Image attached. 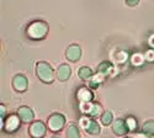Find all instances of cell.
<instances>
[{
  "mask_svg": "<svg viewBox=\"0 0 154 138\" xmlns=\"http://www.w3.org/2000/svg\"><path fill=\"white\" fill-rule=\"evenodd\" d=\"M144 62V58L142 57V54H134L133 57H132V63L134 64V66H140Z\"/></svg>",
  "mask_w": 154,
  "mask_h": 138,
  "instance_id": "cell-21",
  "label": "cell"
},
{
  "mask_svg": "<svg viewBox=\"0 0 154 138\" xmlns=\"http://www.w3.org/2000/svg\"><path fill=\"white\" fill-rule=\"evenodd\" d=\"M19 117L21 118L22 122L29 123L33 120V111L27 106H22L19 109Z\"/></svg>",
  "mask_w": 154,
  "mask_h": 138,
  "instance_id": "cell-12",
  "label": "cell"
},
{
  "mask_svg": "<svg viewBox=\"0 0 154 138\" xmlns=\"http://www.w3.org/2000/svg\"><path fill=\"white\" fill-rule=\"evenodd\" d=\"M52 138H60V137H59V136H53Z\"/></svg>",
  "mask_w": 154,
  "mask_h": 138,
  "instance_id": "cell-26",
  "label": "cell"
},
{
  "mask_svg": "<svg viewBox=\"0 0 154 138\" xmlns=\"http://www.w3.org/2000/svg\"><path fill=\"white\" fill-rule=\"evenodd\" d=\"M12 86L19 93H23L27 89V78L22 74H16L12 79Z\"/></svg>",
  "mask_w": 154,
  "mask_h": 138,
  "instance_id": "cell-7",
  "label": "cell"
},
{
  "mask_svg": "<svg viewBox=\"0 0 154 138\" xmlns=\"http://www.w3.org/2000/svg\"><path fill=\"white\" fill-rule=\"evenodd\" d=\"M112 131L117 136H125L128 131V127L126 124V121H122V120H116L112 124Z\"/></svg>",
  "mask_w": 154,
  "mask_h": 138,
  "instance_id": "cell-11",
  "label": "cell"
},
{
  "mask_svg": "<svg viewBox=\"0 0 154 138\" xmlns=\"http://www.w3.org/2000/svg\"><path fill=\"white\" fill-rule=\"evenodd\" d=\"M70 74H72V70H70V67L68 64H62L59 66V68L57 69V78L58 80L60 81H66L69 79L70 77Z\"/></svg>",
  "mask_w": 154,
  "mask_h": 138,
  "instance_id": "cell-13",
  "label": "cell"
},
{
  "mask_svg": "<svg viewBox=\"0 0 154 138\" xmlns=\"http://www.w3.org/2000/svg\"><path fill=\"white\" fill-rule=\"evenodd\" d=\"M0 110H2V118H4V116H5V106L0 105Z\"/></svg>",
  "mask_w": 154,
  "mask_h": 138,
  "instance_id": "cell-24",
  "label": "cell"
},
{
  "mask_svg": "<svg viewBox=\"0 0 154 138\" xmlns=\"http://www.w3.org/2000/svg\"><path fill=\"white\" fill-rule=\"evenodd\" d=\"M104 75L102 74H100V73H97L96 75H93L91 77V79H90V81H89V85H90V87L91 89H97V86L102 83V80H104Z\"/></svg>",
  "mask_w": 154,
  "mask_h": 138,
  "instance_id": "cell-16",
  "label": "cell"
},
{
  "mask_svg": "<svg viewBox=\"0 0 154 138\" xmlns=\"http://www.w3.org/2000/svg\"><path fill=\"white\" fill-rule=\"evenodd\" d=\"M36 73L37 77L46 84H51L54 80V72L52 67L46 62H38L36 64Z\"/></svg>",
  "mask_w": 154,
  "mask_h": 138,
  "instance_id": "cell-2",
  "label": "cell"
},
{
  "mask_svg": "<svg viewBox=\"0 0 154 138\" xmlns=\"http://www.w3.org/2000/svg\"><path fill=\"white\" fill-rule=\"evenodd\" d=\"M64 124H66V117L60 114H53L48 118V127L53 132L60 131L64 127Z\"/></svg>",
  "mask_w": 154,
  "mask_h": 138,
  "instance_id": "cell-3",
  "label": "cell"
},
{
  "mask_svg": "<svg viewBox=\"0 0 154 138\" xmlns=\"http://www.w3.org/2000/svg\"><path fill=\"white\" fill-rule=\"evenodd\" d=\"M82 56V48L78 44H70L67 49V58L70 62H76L79 60Z\"/></svg>",
  "mask_w": 154,
  "mask_h": 138,
  "instance_id": "cell-10",
  "label": "cell"
},
{
  "mask_svg": "<svg viewBox=\"0 0 154 138\" xmlns=\"http://www.w3.org/2000/svg\"><path fill=\"white\" fill-rule=\"evenodd\" d=\"M125 138H132V137H125Z\"/></svg>",
  "mask_w": 154,
  "mask_h": 138,
  "instance_id": "cell-27",
  "label": "cell"
},
{
  "mask_svg": "<svg viewBox=\"0 0 154 138\" xmlns=\"http://www.w3.org/2000/svg\"><path fill=\"white\" fill-rule=\"evenodd\" d=\"M152 138H154V137H152Z\"/></svg>",
  "mask_w": 154,
  "mask_h": 138,
  "instance_id": "cell-28",
  "label": "cell"
},
{
  "mask_svg": "<svg viewBox=\"0 0 154 138\" xmlns=\"http://www.w3.org/2000/svg\"><path fill=\"white\" fill-rule=\"evenodd\" d=\"M76 97H78L80 104L82 103H91L93 99H94V95H93L90 89H88V87L83 86V87H80V89L78 90V93H76Z\"/></svg>",
  "mask_w": 154,
  "mask_h": 138,
  "instance_id": "cell-9",
  "label": "cell"
},
{
  "mask_svg": "<svg viewBox=\"0 0 154 138\" xmlns=\"http://www.w3.org/2000/svg\"><path fill=\"white\" fill-rule=\"evenodd\" d=\"M139 3V0H126V4L130 5V6H134Z\"/></svg>",
  "mask_w": 154,
  "mask_h": 138,
  "instance_id": "cell-23",
  "label": "cell"
},
{
  "mask_svg": "<svg viewBox=\"0 0 154 138\" xmlns=\"http://www.w3.org/2000/svg\"><path fill=\"white\" fill-rule=\"evenodd\" d=\"M146 59L149 60V62H153V60H154V49H149V51H147V53H146Z\"/></svg>",
  "mask_w": 154,
  "mask_h": 138,
  "instance_id": "cell-22",
  "label": "cell"
},
{
  "mask_svg": "<svg viewBox=\"0 0 154 138\" xmlns=\"http://www.w3.org/2000/svg\"><path fill=\"white\" fill-rule=\"evenodd\" d=\"M80 124L84 127V130L86 131V133L89 134H97L100 133V126L99 123L91 118H88V117H83L80 120Z\"/></svg>",
  "mask_w": 154,
  "mask_h": 138,
  "instance_id": "cell-5",
  "label": "cell"
},
{
  "mask_svg": "<svg viewBox=\"0 0 154 138\" xmlns=\"http://www.w3.org/2000/svg\"><path fill=\"white\" fill-rule=\"evenodd\" d=\"M78 75H79V78L83 79V80H90L91 77H93V70L89 67H82L78 72Z\"/></svg>",
  "mask_w": 154,
  "mask_h": 138,
  "instance_id": "cell-15",
  "label": "cell"
},
{
  "mask_svg": "<svg viewBox=\"0 0 154 138\" xmlns=\"http://www.w3.org/2000/svg\"><path fill=\"white\" fill-rule=\"evenodd\" d=\"M126 124H127V127H128L130 131H134L137 128V121L133 117H128L126 120Z\"/></svg>",
  "mask_w": 154,
  "mask_h": 138,
  "instance_id": "cell-20",
  "label": "cell"
},
{
  "mask_svg": "<svg viewBox=\"0 0 154 138\" xmlns=\"http://www.w3.org/2000/svg\"><path fill=\"white\" fill-rule=\"evenodd\" d=\"M30 136L32 138H42L45 137L47 128H46V124L41 121H35L31 126H30Z\"/></svg>",
  "mask_w": 154,
  "mask_h": 138,
  "instance_id": "cell-4",
  "label": "cell"
},
{
  "mask_svg": "<svg viewBox=\"0 0 154 138\" xmlns=\"http://www.w3.org/2000/svg\"><path fill=\"white\" fill-rule=\"evenodd\" d=\"M149 43H150V46H152V47H154V36H152V37H150Z\"/></svg>",
  "mask_w": 154,
  "mask_h": 138,
  "instance_id": "cell-25",
  "label": "cell"
},
{
  "mask_svg": "<svg viewBox=\"0 0 154 138\" xmlns=\"http://www.w3.org/2000/svg\"><path fill=\"white\" fill-rule=\"evenodd\" d=\"M112 69H113V67H112V64L110 63V62H102V63H100L99 67H97V73H100V74L104 75V77H106V75L111 74Z\"/></svg>",
  "mask_w": 154,
  "mask_h": 138,
  "instance_id": "cell-14",
  "label": "cell"
},
{
  "mask_svg": "<svg viewBox=\"0 0 154 138\" xmlns=\"http://www.w3.org/2000/svg\"><path fill=\"white\" fill-rule=\"evenodd\" d=\"M48 32V25L45 21H33L27 27V36L32 40H42Z\"/></svg>",
  "mask_w": 154,
  "mask_h": 138,
  "instance_id": "cell-1",
  "label": "cell"
},
{
  "mask_svg": "<svg viewBox=\"0 0 154 138\" xmlns=\"http://www.w3.org/2000/svg\"><path fill=\"white\" fill-rule=\"evenodd\" d=\"M20 120L21 118H19V116H16V115H10V116H8V118H6V121L4 122V128H5V131L6 132H15L17 128H19V126H20Z\"/></svg>",
  "mask_w": 154,
  "mask_h": 138,
  "instance_id": "cell-8",
  "label": "cell"
},
{
  "mask_svg": "<svg viewBox=\"0 0 154 138\" xmlns=\"http://www.w3.org/2000/svg\"><path fill=\"white\" fill-rule=\"evenodd\" d=\"M67 138H80L79 128H78V126H75L74 123H72V124H69V126H68Z\"/></svg>",
  "mask_w": 154,
  "mask_h": 138,
  "instance_id": "cell-17",
  "label": "cell"
},
{
  "mask_svg": "<svg viewBox=\"0 0 154 138\" xmlns=\"http://www.w3.org/2000/svg\"><path fill=\"white\" fill-rule=\"evenodd\" d=\"M112 118H113V116H112L111 111H105L104 114L101 115V122H102V124H105V126H109L112 122Z\"/></svg>",
  "mask_w": 154,
  "mask_h": 138,
  "instance_id": "cell-18",
  "label": "cell"
},
{
  "mask_svg": "<svg viewBox=\"0 0 154 138\" xmlns=\"http://www.w3.org/2000/svg\"><path fill=\"white\" fill-rule=\"evenodd\" d=\"M142 130H143L144 133L154 134V121H147V122H144Z\"/></svg>",
  "mask_w": 154,
  "mask_h": 138,
  "instance_id": "cell-19",
  "label": "cell"
},
{
  "mask_svg": "<svg viewBox=\"0 0 154 138\" xmlns=\"http://www.w3.org/2000/svg\"><path fill=\"white\" fill-rule=\"evenodd\" d=\"M80 109H82L83 112H85V114L88 116H90V117L97 116L100 114V111H101V106L97 105V104H93V103H82Z\"/></svg>",
  "mask_w": 154,
  "mask_h": 138,
  "instance_id": "cell-6",
  "label": "cell"
}]
</instances>
